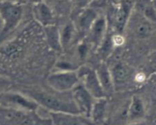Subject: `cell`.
Here are the masks:
<instances>
[{
  "mask_svg": "<svg viewBox=\"0 0 156 125\" xmlns=\"http://www.w3.org/2000/svg\"><path fill=\"white\" fill-rule=\"evenodd\" d=\"M95 71L106 97L112 95L115 90L109 66L103 62L98 65Z\"/></svg>",
  "mask_w": 156,
  "mask_h": 125,
  "instance_id": "13",
  "label": "cell"
},
{
  "mask_svg": "<svg viewBox=\"0 0 156 125\" xmlns=\"http://www.w3.org/2000/svg\"><path fill=\"white\" fill-rule=\"evenodd\" d=\"M126 125H144V124H143V121H142V122H139V123H131V124H126Z\"/></svg>",
  "mask_w": 156,
  "mask_h": 125,
  "instance_id": "30",
  "label": "cell"
},
{
  "mask_svg": "<svg viewBox=\"0 0 156 125\" xmlns=\"http://www.w3.org/2000/svg\"><path fill=\"white\" fill-rule=\"evenodd\" d=\"M78 68L79 66H76L67 59H60L56 62L54 71H76Z\"/></svg>",
  "mask_w": 156,
  "mask_h": 125,
  "instance_id": "20",
  "label": "cell"
},
{
  "mask_svg": "<svg viewBox=\"0 0 156 125\" xmlns=\"http://www.w3.org/2000/svg\"><path fill=\"white\" fill-rule=\"evenodd\" d=\"M146 114V108L143 99L139 96L132 97L127 105V124L143 121Z\"/></svg>",
  "mask_w": 156,
  "mask_h": 125,
  "instance_id": "12",
  "label": "cell"
},
{
  "mask_svg": "<svg viewBox=\"0 0 156 125\" xmlns=\"http://www.w3.org/2000/svg\"><path fill=\"white\" fill-rule=\"evenodd\" d=\"M47 84L53 91L67 93L73 90L80 81L76 71H53L46 79Z\"/></svg>",
  "mask_w": 156,
  "mask_h": 125,
  "instance_id": "4",
  "label": "cell"
},
{
  "mask_svg": "<svg viewBox=\"0 0 156 125\" xmlns=\"http://www.w3.org/2000/svg\"><path fill=\"white\" fill-rule=\"evenodd\" d=\"M59 30L62 50L63 52L67 51L71 48L73 42L79 35L73 22H67L61 28H60Z\"/></svg>",
  "mask_w": 156,
  "mask_h": 125,
  "instance_id": "15",
  "label": "cell"
},
{
  "mask_svg": "<svg viewBox=\"0 0 156 125\" xmlns=\"http://www.w3.org/2000/svg\"><path fill=\"white\" fill-rule=\"evenodd\" d=\"M135 7L133 0H122L117 4L112 15V22L115 33L122 34L129 22Z\"/></svg>",
  "mask_w": 156,
  "mask_h": 125,
  "instance_id": "7",
  "label": "cell"
},
{
  "mask_svg": "<svg viewBox=\"0 0 156 125\" xmlns=\"http://www.w3.org/2000/svg\"><path fill=\"white\" fill-rule=\"evenodd\" d=\"M42 0H34V2H41Z\"/></svg>",
  "mask_w": 156,
  "mask_h": 125,
  "instance_id": "31",
  "label": "cell"
},
{
  "mask_svg": "<svg viewBox=\"0 0 156 125\" xmlns=\"http://www.w3.org/2000/svg\"><path fill=\"white\" fill-rule=\"evenodd\" d=\"M23 15V8L19 3L11 1H0V19L2 30L0 36L4 37L16 29Z\"/></svg>",
  "mask_w": 156,
  "mask_h": 125,
  "instance_id": "2",
  "label": "cell"
},
{
  "mask_svg": "<svg viewBox=\"0 0 156 125\" xmlns=\"http://www.w3.org/2000/svg\"><path fill=\"white\" fill-rule=\"evenodd\" d=\"M98 16V13L90 8H85L76 13V18L73 23L77 31L78 35L85 38Z\"/></svg>",
  "mask_w": 156,
  "mask_h": 125,
  "instance_id": "9",
  "label": "cell"
},
{
  "mask_svg": "<svg viewBox=\"0 0 156 125\" xmlns=\"http://www.w3.org/2000/svg\"><path fill=\"white\" fill-rule=\"evenodd\" d=\"M112 41L115 48L121 47L125 43V38H124L122 34L114 33L112 34Z\"/></svg>",
  "mask_w": 156,
  "mask_h": 125,
  "instance_id": "24",
  "label": "cell"
},
{
  "mask_svg": "<svg viewBox=\"0 0 156 125\" xmlns=\"http://www.w3.org/2000/svg\"><path fill=\"white\" fill-rule=\"evenodd\" d=\"M93 0H72V8H74L76 13L85 8H89Z\"/></svg>",
  "mask_w": 156,
  "mask_h": 125,
  "instance_id": "23",
  "label": "cell"
},
{
  "mask_svg": "<svg viewBox=\"0 0 156 125\" xmlns=\"http://www.w3.org/2000/svg\"><path fill=\"white\" fill-rule=\"evenodd\" d=\"M46 41L49 47L56 52H63L60 39L59 28L55 25L44 28Z\"/></svg>",
  "mask_w": 156,
  "mask_h": 125,
  "instance_id": "18",
  "label": "cell"
},
{
  "mask_svg": "<svg viewBox=\"0 0 156 125\" xmlns=\"http://www.w3.org/2000/svg\"><path fill=\"white\" fill-rule=\"evenodd\" d=\"M21 48L16 43H9L2 48V53L9 57H15L20 53Z\"/></svg>",
  "mask_w": 156,
  "mask_h": 125,
  "instance_id": "22",
  "label": "cell"
},
{
  "mask_svg": "<svg viewBox=\"0 0 156 125\" xmlns=\"http://www.w3.org/2000/svg\"><path fill=\"white\" fill-rule=\"evenodd\" d=\"M153 26L151 22L145 19L142 14L136 19L133 26V32L138 38L145 39L152 34Z\"/></svg>",
  "mask_w": 156,
  "mask_h": 125,
  "instance_id": "17",
  "label": "cell"
},
{
  "mask_svg": "<svg viewBox=\"0 0 156 125\" xmlns=\"http://www.w3.org/2000/svg\"><path fill=\"white\" fill-rule=\"evenodd\" d=\"M133 80H134L135 83H138V84L143 83L144 82L146 81V76L143 73H137L133 76Z\"/></svg>",
  "mask_w": 156,
  "mask_h": 125,
  "instance_id": "27",
  "label": "cell"
},
{
  "mask_svg": "<svg viewBox=\"0 0 156 125\" xmlns=\"http://www.w3.org/2000/svg\"><path fill=\"white\" fill-rule=\"evenodd\" d=\"M53 125H94L89 118L79 114L49 112Z\"/></svg>",
  "mask_w": 156,
  "mask_h": 125,
  "instance_id": "11",
  "label": "cell"
},
{
  "mask_svg": "<svg viewBox=\"0 0 156 125\" xmlns=\"http://www.w3.org/2000/svg\"><path fill=\"white\" fill-rule=\"evenodd\" d=\"M58 7L59 8H64V7L67 6L70 2L72 4V0H52Z\"/></svg>",
  "mask_w": 156,
  "mask_h": 125,
  "instance_id": "28",
  "label": "cell"
},
{
  "mask_svg": "<svg viewBox=\"0 0 156 125\" xmlns=\"http://www.w3.org/2000/svg\"><path fill=\"white\" fill-rule=\"evenodd\" d=\"M108 34V22L106 16L100 15L97 17L95 22L88 31L87 35L84 38L88 44L92 47L96 49L99 48L103 42Z\"/></svg>",
  "mask_w": 156,
  "mask_h": 125,
  "instance_id": "8",
  "label": "cell"
},
{
  "mask_svg": "<svg viewBox=\"0 0 156 125\" xmlns=\"http://www.w3.org/2000/svg\"><path fill=\"white\" fill-rule=\"evenodd\" d=\"M150 65H151V69L154 71V73H156V54L151 58V62H150Z\"/></svg>",
  "mask_w": 156,
  "mask_h": 125,
  "instance_id": "29",
  "label": "cell"
},
{
  "mask_svg": "<svg viewBox=\"0 0 156 125\" xmlns=\"http://www.w3.org/2000/svg\"><path fill=\"white\" fill-rule=\"evenodd\" d=\"M90 46V45L85 39L82 40L78 43L77 47H76V53H77L78 58L80 60H83L86 59L88 55V52H89Z\"/></svg>",
  "mask_w": 156,
  "mask_h": 125,
  "instance_id": "21",
  "label": "cell"
},
{
  "mask_svg": "<svg viewBox=\"0 0 156 125\" xmlns=\"http://www.w3.org/2000/svg\"><path fill=\"white\" fill-rule=\"evenodd\" d=\"M148 84L149 86L150 89L154 96H156V73H153L149 78L147 79Z\"/></svg>",
  "mask_w": 156,
  "mask_h": 125,
  "instance_id": "25",
  "label": "cell"
},
{
  "mask_svg": "<svg viewBox=\"0 0 156 125\" xmlns=\"http://www.w3.org/2000/svg\"><path fill=\"white\" fill-rule=\"evenodd\" d=\"M70 94L79 114L90 119L91 110L96 99L93 97L81 83L75 86L70 92Z\"/></svg>",
  "mask_w": 156,
  "mask_h": 125,
  "instance_id": "6",
  "label": "cell"
},
{
  "mask_svg": "<svg viewBox=\"0 0 156 125\" xmlns=\"http://www.w3.org/2000/svg\"><path fill=\"white\" fill-rule=\"evenodd\" d=\"M142 15L151 23L156 22V10L150 0H145L142 4Z\"/></svg>",
  "mask_w": 156,
  "mask_h": 125,
  "instance_id": "19",
  "label": "cell"
},
{
  "mask_svg": "<svg viewBox=\"0 0 156 125\" xmlns=\"http://www.w3.org/2000/svg\"><path fill=\"white\" fill-rule=\"evenodd\" d=\"M34 19L43 28L55 25V15L54 10L44 1L34 2L32 7Z\"/></svg>",
  "mask_w": 156,
  "mask_h": 125,
  "instance_id": "10",
  "label": "cell"
},
{
  "mask_svg": "<svg viewBox=\"0 0 156 125\" xmlns=\"http://www.w3.org/2000/svg\"><path fill=\"white\" fill-rule=\"evenodd\" d=\"M107 110V99L106 98L96 99L92 110L90 120L94 124H99L104 121Z\"/></svg>",
  "mask_w": 156,
  "mask_h": 125,
  "instance_id": "16",
  "label": "cell"
},
{
  "mask_svg": "<svg viewBox=\"0 0 156 125\" xmlns=\"http://www.w3.org/2000/svg\"><path fill=\"white\" fill-rule=\"evenodd\" d=\"M55 92V91H54ZM64 93L55 92V93L46 92H35L28 94L40 107L45 108L48 112H61L79 114L71 97L64 96Z\"/></svg>",
  "mask_w": 156,
  "mask_h": 125,
  "instance_id": "1",
  "label": "cell"
},
{
  "mask_svg": "<svg viewBox=\"0 0 156 125\" xmlns=\"http://www.w3.org/2000/svg\"><path fill=\"white\" fill-rule=\"evenodd\" d=\"M115 90L117 88L123 86L129 81L131 76V70L129 66L122 62H117L112 66H109Z\"/></svg>",
  "mask_w": 156,
  "mask_h": 125,
  "instance_id": "14",
  "label": "cell"
},
{
  "mask_svg": "<svg viewBox=\"0 0 156 125\" xmlns=\"http://www.w3.org/2000/svg\"><path fill=\"white\" fill-rule=\"evenodd\" d=\"M10 84H11V81L9 77L0 75V90L8 88Z\"/></svg>",
  "mask_w": 156,
  "mask_h": 125,
  "instance_id": "26",
  "label": "cell"
},
{
  "mask_svg": "<svg viewBox=\"0 0 156 125\" xmlns=\"http://www.w3.org/2000/svg\"><path fill=\"white\" fill-rule=\"evenodd\" d=\"M80 83L96 99L106 98L100 81L98 79L95 69L87 66H79L76 70Z\"/></svg>",
  "mask_w": 156,
  "mask_h": 125,
  "instance_id": "5",
  "label": "cell"
},
{
  "mask_svg": "<svg viewBox=\"0 0 156 125\" xmlns=\"http://www.w3.org/2000/svg\"><path fill=\"white\" fill-rule=\"evenodd\" d=\"M0 104L2 108L24 112H34L39 105L32 98L16 92H5L0 95Z\"/></svg>",
  "mask_w": 156,
  "mask_h": 125,
  "instance_id": "3",
  "label": "cell"
}]
</instances>
